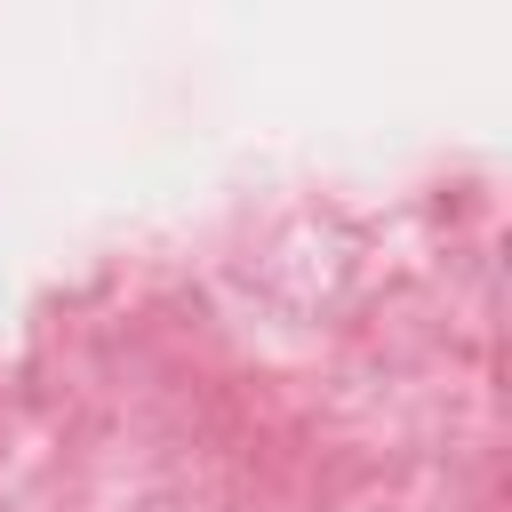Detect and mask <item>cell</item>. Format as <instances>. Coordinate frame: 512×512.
Returning <instances> with one entry per match:
<instances>
[]
</instances>
